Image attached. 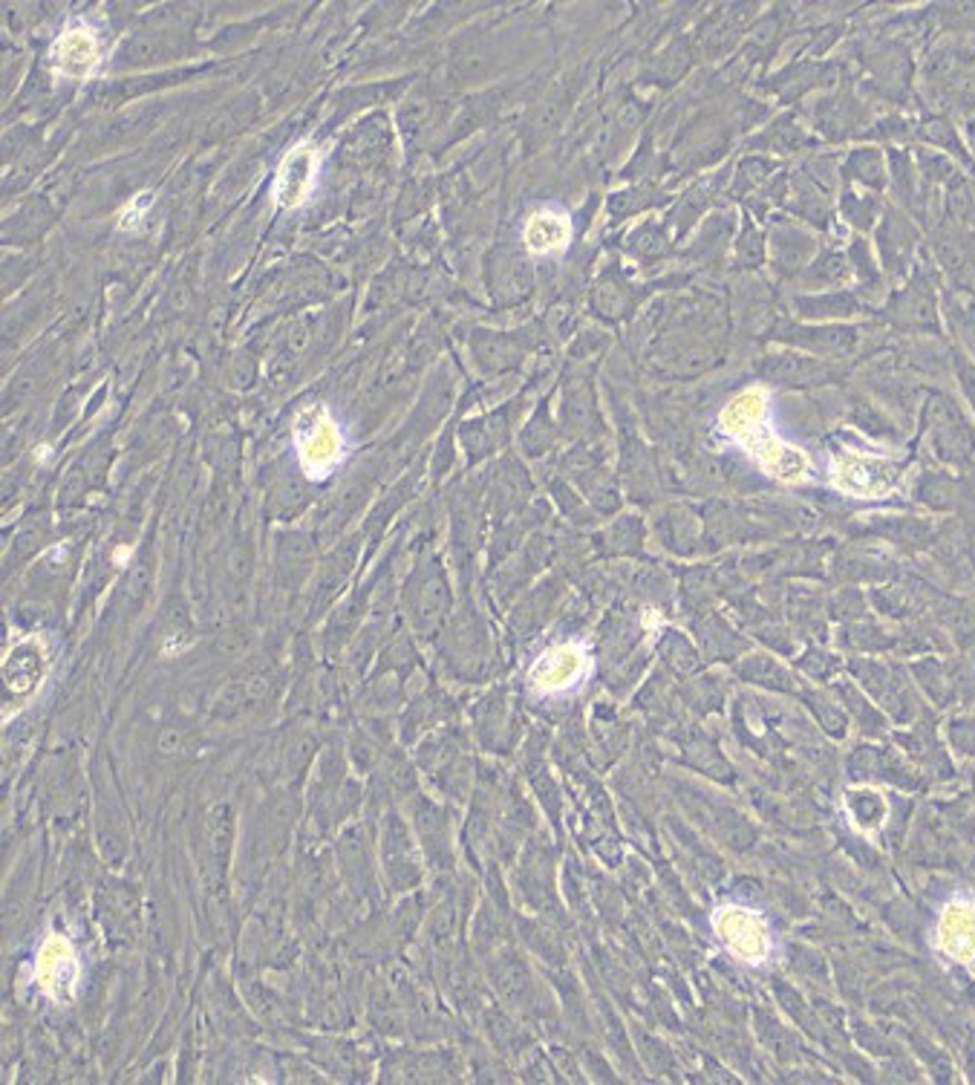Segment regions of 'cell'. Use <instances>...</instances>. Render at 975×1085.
<instances>
[{
  "label": "cell",
  "instance_id": "cell-11",
  "mask_svg": "<svg viewBox=\"0 0 975 1085\" xmlns=\"http://www.w3.org/2000/svg\"><path fill=\"white\" fill-rule=\"evenodd\" d=\"M878 249H881L886 269L892 275H904L906 263L915 252V229L904 215H897L895 208H889L883 215V226L878 229Z\"/></svg>",
  "mask_w": 975,
  "mask_h": 1085
},
{
  "label": "cell",
  "instance_id": "cell-15",
  "mask_svg": "<svg viewBox=\"0 0 975 1085\" xmlns=\"http://www.w3.org/2000/svg\"><path fill=\"white\" fill-rule=\"evenodd\" d=\"M736 238V220L728 211H716L701 222V229L696 234V243L687 249V257L698 261V266H713L722 261V252L728 243Z\"/></svg>",
  "mask_w": 975,
  "mask_h": 1085
},
{
  "label": "cell",
  "instance_id": "cell-21",
  "mask_svg": "<svg viewBox=\"0 0 975 1085\" xmlns=\"http://www.w3.org/2000/svg\"><path fill=\"white\" fill-rule=\"evenodd\" d=\"M774 171H777V162L768 157H747L739 162L736 168V180H733V188H730V197L733 199H745L751 194H759L765 185L774 180Z\"/></svg>",
  "mask_w": 975,
  "mask_h": 1085
},
{
  "label": "cell",
  "instance_id": "cell-2",
  "mask_svg": "<svg viewBox=\"0 0 975 1085\" xmlns=\"http://www.w3.org/2000/svg\"><path fill=\"white\" fill-rule=\"evenodd\" d=\"M770 342L786 344L791 349L817 356L823 361H840L849 358L857 347V330L846 324H800L779 318L774 330L768 333Z\"/></svg>",
  "mask_w": 975,
  "mask_h": 1085
},
{
  "label": "cell",
  "instance_id": "cell-24",
  "mask_svg": "<svg viewBox=\"0 0 975 1085\" xmlns=\"http://www.w3.org/2000/svg\"><path fill=\"white\" fill-rule=\"evenodd\" d=\"M840 211L843 217L860 231H869L874 226V217L881 211V203L874 197H863V194H855V191H846L840 199Z\"/></svg>",
  "mask_w": 975,
  "mask_h": 1085
},
{
  "label": "cell",
  "instance_id": "cell-22",
  "mask_svg": "<svg viewBox=\"0 0 975 1085\" xmlns=\"http://www.w3.org/2000/svg\"><path fill=\"white\" fill-rule=\"evenodd\" d=\"M843 174H846V180H855V183L866 185V188L881 191L883 185H886V168H883V157H881V151H874V148H860V151H851V157L846 159Z\"/></svg>",
  "mask_w": 975,
  "mask_h": 1085
},
{
  "label": "cell",
  "instance_id": "cell-19",
  "mask_svg": "<svg viewBox=\"0 0 975 1085\" xmlns=\"http://www.w3.org/2000/svg\"><path fill=\"white\" fill-rule=\"evenodd\" d=\"M811 145H814V139H811V136L805 134V127H800V122L788 113V116L774 122L765 134L751 139L747 148H768V151H777V153H793V151H802V148H811Z\"/></svg>",
  "mask_w": 975,
  "mask_h": 1085
},
{
  "label": "cell",
  "instance_id": "cell-7",
  "mask_svg": "<svg viewBox=\"0 0 975 1085\" xmlns=\"http://www.w3.org/2000/svg\"><path fill=\"white\" fill-rule=\"evenodd\" d=\"M79 982V959L63 935H49L38 953V984L49 999L67 1005Z\"/></svg>",
  "mask_w": 975,
  "mask_h": 1085
},
{
  "label": "cell",
  "instance_id": "cell-6",
  "mask_svg": "<svg viewBox=\"0 0 975 1085\" xmlns=\"http://www.w3.org/2000/svg\"><path fill=\"white\" fill-rule=\"evenodd\" d=\"M589 670V656L580 644H557L537 658L529 673V682L537 693H564L583 682Z\"/></svg>",
  "mask_w": 975,
  "mask_h": 1085
},
{
  "label": "cell",
  "instance_id": "cell-17",
  "mask_svg": "<svg viewBox=\"0 0 975 1085\" xmlns=\"http://www.w3.org/2000/svg\"><path fill=\"white\" fill-rule=\"evenodd\" d=\"M571 238V222L566 220L560 211H537L532 220L525 222L523 240L529 252L534 254H552L557 249H564Z\"/></svg>",
  "mask_w": 975,
  "mask_h": 1085
},
{
  "label": "cell",
  "instance_id": "cell-9",
  "mask_svg": "<svg viewBox=\"0 0 975 1085\" xmlns=\"http://www.w3.org/2000/svg\"><path fill=\"white\" fill-rule=\"evenodd\" d=\"M793 315L811 324H834L843 318H851L860 312V298L846 289H834V292H814V295H797L791 301Z\"/></svg>",
  "mask_w": 975,
  "mask_h": 1085
},
{
  "label": "cell",
  "instance_id": "cell-23",
  "mask_svg": "<svg viewBox=\"0 0 975 1085\" xmlns=\"http://www.w3.org/2000/svg\"><path fill=\"white\" fill-rule=\"evenodd\" d=\"M944 944L955 956H970L975 950V919L967 907L952 910L944 921Z\"/></svg>",
  "mask_w": 975,
  "mask_h": 1085
},
{
  "label": "cell",
  "instance_id": "cell-20",
  "mask_svg": "<svg viewBox=\"0 0 975 1085\" xmlns=\"http://www.w3.org/2000/svg\"><path fill=\"white\" fill-rule=\"evenodd\" d=\"M762 411H765V399L762 393H745L730 402L728 411L722 413V425L728 434L745 439L747 434H754L762 425Z\"/></svg>",
  "mask_w": 975,
  "mask_h": 1085
},
{
  "label": "cell",
  "instance_id": "cell-18",
  "mask_svg": "<svg viewBox=\"0 0 975 1085\" xmlns=\"http://www.w3.org/2000/svg\"><path fill=\"white\" fill-rule=\"evenodd\" d=\"M768 257V238L754 222V215H742L739 234L733 238V266L739 272H754Z\"/></svg>",
  "mask_w": 975,
  "mask_h": 1085
},
{
  "label": "cell",
  "instance_id": "cell-1",
  "mask_svg": "<svg viewBox=\"0 0 975 1085\" xmlns=\"http://www.w3.org/2000/svg\"><path fill=\"white\" fill-rule=\"evenodd\" d=\"M713 933L724 950L745 965H765L774 950V938H770L765 919L759 912L736 907V903L719 907L713 912Z\"/></svg>",
  "mask_w": 975,
  "mask_h": 1085
},
{
  "label": "cell",
  "instance_id": "cell-12",
  "mask_svg": "<svg viewBox=\"0 0 975 1085\" xmlns=\"http://www.w3.org/2000/svg\"><path fill=\"white\" fill-rule=\"evenodd\" d=\"M53 61L67 76H88L98 61V41L90 30L72 26V30L61 32L53 47Z\"/></svg>",
  "mask_w": 975,
  "mask_h": 1085
},
{
  "label": "cell",
  "instance_id": "cell-13",
  "mask_svg": "<svg viewBox=\"0 0 975 1085\" xmlns=\"http://www.w3.org/2000/svg\"><path fill=\"white\" fill-rule=\"evenodd\" d=\"M889 318H892L895 324L915 326V330L936 326V298H932V289H929L927 278H915L913 284L906 286V292L892 298V303H889Z\"/></svg>",
  "mask_w": 975,
  "mask_h": 1085
},
{
  "label": "cell",
  "instance_id": "cell-14",
  "mask_svg": "<svg viewBox=\"0 0 975 1085\" xmlns=\"http://www.w3.org/2000/svg\"><path fill=\"white\" fill-rule=\"evenodd\" d=\"M851 275H855V272H851L849 257L843 252L828 249V252H820L793 284L800 286V289H805L809 295L834 292V289H840V286L849 284Z\"/></svg>",
  "mask_w": 975,
  "mask_h": 1085
},
{
  "label": "cell",
  "instance_id": "cell-27",
  "mask_svg": "<svg viewBox=\"0 0 975 1085\" xmlns=\"http://www.w3.org/2000/svg\"><path fill=\"white\" fill-rule=\"evenodd\" d=\"M952 321L959 326L961 338L970 347V353L975 356V303H964V307H955L952 312Z\"/></svg>",
  "mask_w": 975,
  "mask_h": 1085
},
{
  "label": "cell",
  "instance_id": "cell-4",
  "mask_svg": "<svg viewBox=\"0 0 975 1085\" xmlns=\"http://www.w3.org/2000/svg\"><path fill=\"white\" fill-rule=\"evenodd\" d=\"M294 442H298L303 471L310 476L329 474L344 453L341 430L326 416L324 407H310L303 413L294 428Z\"/></svg>",
  "mask_w": 975,
  "mask_h": 1085
},
{
  "label": "cell",
  "instance_id": "cell-25",
  "mask_svg": "<svg viewBox=\"0 0 975 1085\" xmlns=\"http://www.w3.org/2000/svg\"><path fill=\"white\" fill-rule=\"evenodd\" d=\"M825 72H832V70H820V67H814V64H809V67H797V70H788L786 76H777L774 81H782V84H774L770 90H774V93H779V95H786V99H793V95L809 93L811 88L823 84Z\"/></svg>",
  "mask_w": 975,
  "mask_h": 1085
},
{
  "label": "cell",
  "instance_id": "cell-16",
  "mask_svg": "<svg viewBox=\"0 0 975 1085\" xmlns=\"http://www.w3.org/2000/svg\"><path fill=\"white\" fill-rule=\"evenodd\" d=\"M895 480L892 468L872 460H840L834 468V483L849 494H878Z\"/></svg>",
  "mask_w": 975,
  "mask_h": 1085
},
{
  "label": "cell",
  "instance_id": "cell-5",
  "mask_svg": "<svg viewBox=\"0 0 975 1085\" xmlns=\"http://www.w3.org/2000/svg\"><path fill=\"white\" fill-rule=\"evenodd\" d=\"M765 238H768L770 269L782 280L800 278L805 266L820 254L817 238L805 226L788 220V217H774Z\"/></svg>",
  "mask_w": 975,
  "mask_h": 1085
},
{
  "label": "cell",
  "instance_id": "cell-8",
  "mask_svg": "<svg viewBox=\"0 0 975 1085\" xmlns=\"http://www.w3.org/2000/svg\"><path fill=\"white\" fill-rule=\"evenodd\" d=\"M317 153L312 145H298L286 153L280 162L278 180H275V199L280 208H298L310 197L312 183H315Z\"/></svg>",
  "mask_w": 975,
  "mask_h": 1085
},
{
  "label": "cell",
  "instance_id": "cell-26",
  "mask_svg": "<svg viewBox=\"0 0 975 1085\" xmlns=\"http://www.w3.org/2000/svg\"><path fill=\"white\" fill-rule=\"evenodd\" d=\"M710 188H707V183H698V188H693V191H687L684 194V199L678 203V208H675V220H678V231H687L696 222V217H701V215H707V208H710Z\"/></svg>",
  "mask_w": 975,
  "mask_h": 1085
},
{
  "label": "cell",
  "instance_id": "cell-10",
  "mask_svg": "<svg viewBox=\"0 0 975 1085\" xmlns=\"http://www.w3.org/2000/svg\"><path fill=\"white\" fill-rule=\"evenodd\" d=\"M47 670V650L40 642H21L15 650L9 653L7 665H3V679H7L9 693H30L40 684Z\"/></svg>",
  "mask_w": 975,
  "mask_h": 1085
},
{
  "label": "cell",
  "instance_id": "cell-3",
  "mask_svg": "<svg viewBox=\"0 0 975 1085\" xmlns=\"http://www.w3.org/2000/svg\"><path fill=\"white\" fill-rule=\"evenodd\" d=\"M756 376L777 388H817V384L840 379V370L834 367V361H823L800 349L782 347L756 358Z\"/></svg>",
  "mask_w": 975,
  "mask_h": 1085
}]
</instances>
